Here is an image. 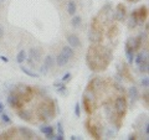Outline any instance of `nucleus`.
I'll return each instance as SVG.
<instances>
[{"mask_svg":"<svg viewBox=\"0 0 149 140\" xmlns=\"http://www.w3.org/2000/svg\"><path fill=\"white\" fill-rule=\"evenodd\" d=\"M137 139V134H129L128 140H136Z\"/></svg>","mask_w":149,"mask_h":140,"instance_id":"nucleus-37","label":"nucleus"},{"mask_svg":"<svg viewBox=\"0 0 149 140\" xmlns=\"http://www.w3.org/2000/svg\"><path fill=\"white\" fill-rule=\"evenodd\" d=\"M111 8H112V6H111V4H107L106 6H103V9H102V11H103V12H108Z\"/></svg>","mask_w":149,"mask_h":140,"instance_id":"nucleus-36","label":"nucleus"},{"mask_svg":"<svg viewBox=\"0 0 149 140\" xmlns=\"http://www.w3.org/2000/svg\"><path fill=\"white\" fill-rule=\"evenodd\" d=\"M4 36V27L0 25V39H1V37Z\"/></svg>","mask_w":149,"mask_h":140,"instance_id":"nucleus-38","label":"nucleus"},{"mask_svg":"<svg viewBox=\"0 0 149 140\" xmlns=\"http://www.w3.org/2000/svg\"><path fill=\"white\" fill-rule=\"evenodd\" d=\"M29 58H31L34 62H37L41 58V50L36 49V47L30 49V51H29Z\"/></svg>","mask_w":149,"mask_h":140,"instance_id":"nucleus-8","label":"nucleus"},{"mask_svg":"<svg viewBox=\"0 0 149 140\" xmlns=\"http://www.w3.org/2000/svg\"><path fill=\"white\" fill-rule=\"evenodd\" d=\"M86 127L88 128V132L91 133V135H92L93 138H96V139H100L101 138V135L97 133L96 127H91V125H90V120H87V122H86Z\"/></svg>","mask_w":149,"mask_h":140,"instance_id":"nucleus-15","label":"nucleus"},{"mask_svg":"<svg viewBox=\"0 0 149 140\" xmlns=\"http://www.w3.org/2000/svg\"><path fill=\"white\" fill-rule=\"evenodd\" d=\"M143 98L146 99V103H148V92H146V94L143 96Z\"/></svg>","mask_w":149,"mask_h":140,"instance_id":"nucleus-42","label":"nucleus"},{"mask_svg":"<svg viewBox=\"0 0 149 140\" xmlns=\"http://www.w3.org/2000/svg\"><path fill=\"white\" fill-rule=\"evenodd\" d=\"M137 66H138V68H139V72H142V73H147V72H148V68H149L148 61L141 62L139 64H137Z\"/></svg>","mask_w":149,"mask_h":140,"instance_id":"nucleus-22","label":"nucleus"},{"mask_svg":"<svg viewBox=\"0 0 149 140\" xmlns=\"http://www.w3.org/2000/svg\"><path fill=\"white\" fill-rule=\"evenodd\" d=\"M56 92H57L58 94H61V96H67V94H68L67 87L65 86V83H62L61 86H58V87H57V89H56Z\"/></svg>","mask_w":149,"mask_h":140,"instance_id":"nucleus-23","label":"nucleus"},{"mask_svg":"<svg viewBox=\"0 0 149 140\" xmlns=\"http://www.w3.org/2000/svg\"><path fill=\"white\" fill-rule=\"evenodd\" d=\"M114 110L116 114L119 119H122L125 115V110H127V100L124 97H118L114 102Z\"/></svg>","mask_w":149,"mask_h":140,"instance_id":"nucleus-2","label":"nucleus"},{"mask_svg":"<svg viewBox=\"0 0 149 140\" xmlns=\"http://www.w3.org/2000/svg\"><path fill=\"white\" fill-rule=\"evenodd\" d=\"M40 72L42 73V74H47V72H49V67H47V66H45V64H42V66L40 67Z\"/></svg>","mask_w":149,"mask_h":140,"instance_id":"nucleus-32","label":"nucleus"},{"mask_svg":"<svg viewBox=\"0 0 149 140\" xmlns=\"http://www.w3.org/2000/svg\"><path fill=\"white\" fill-rule=\"evenodd\" d=\"M44 64L45 66H47L49 68H51L55 64V57L52 55H47L45 57V60H44Z\"/></svg>","mask_w":149,"mask_h":140,"instance_id":"nucleus-17","label":"nucleus"},{"mask_svg":"<svg viewBox=\"0 0 149 140\" xmlns=\"http://www.w3.org/2000/svg\"><path fill=\"white\" fill-rule=\"evenodd\" d=\"M88 39H90V41L92 44H97V42H100V41L102 40V35H101L100 31L92 29L90 31V34H88Z\"/></svg>","mask_w":149,"mask_h":140,"instance_id":"nucleus-7","label":"nucleus"},{"mask_svg":"<svg viewBox=\"0 0 149 140\" xmlns=\"http://www.w3.org/2000/svg\"><path fill=\"white\" fill-rule=\"evenodd\" d=\"M61 53H63L65 56H66V57L71 58L72 56H73V49L71 47V46H65V47H62Z\"/></svg>","mask_w":149,"mask_h":140,"instance_id":"nucleus-19","label":"nucleus"},{"mask_svg":"<svg viewBox=\"0 0 149 140\" xmlns=\"http://www.w3.org/2000/svg\"><path fill=\"white\" fill-rule=\"evenodd\" d=\"M70 79H71V73H66L65 76L62 77V79H61V82H63V83H66V82H68Z\"/></svg>","mask_w":149,"mask_h":140,"instance_id":"nucleus-31","label":"nucleus"},{"mask_svg":"<svg viewBox=\"0 0 149 140\" xmlns=\"http://www.w3.org/2000/svg\"><path fill=\"white\" fill-rule=\"evenodd\" d=\"M81 22H82V19H81V16L73 15L72 20H71V25H72L73 27H78V26L81 25Z\"/></svg>","mask_w":149,"mask_h":140,"instance_id":"nucleus-25","label":"nucleus"},{"mask_svg":"<svg viewBox=\"0 0 149 140\" xmlns=\"http://www.w3.org/2000/svg\"><path fill=\"white\" fill-rule=\"evenodd\" d=\"M141 83H142V86H143L144 88H148V87H149V78H148V77H144V78H142Z\"/></svg>","mask_w":149,"mask_h":140,"instance_id":"nucleus-28","label":"nucleus"},{"mask_svg":"<svg viewBox=\"0 0 149 140\" xmlns=\"http://www.w3.org/2000/svg\"><path fill=\"white\" fill-rule=\"evenodd\" d=\"M1 120H3V123H5V124H10L11 123V120H10V118H9V115L5 114V113L1 114Z\"/></svg>","mask_w":149,"mask_h":140,"instance_id":"nucleus-27","label":"nucleus"},{"mask_svg":"<svg viewBox=\"0 0 149 140\" xmlns=\"http://www.w3.org/2000/svg\"><path fill=\"white\" fill-rule=\"evenodd\" d=\"M68 61H70V58L68 57H66L63 53H60V55H57V57L55 58V62H56V64H57L58 67H63V66H66V64L68 63Z\"/></svg>","mask_w":149,"mask_h":140,"instance_id":"nucleus-9","label":"nucleus"},{"mask_svg":"<svg viewBox=\"0 0 149 140\" xmlns=\"http://www.w3.org/2000/svg\"><path fill=\"white\" fill-rule=\"evenodd\" d=\"M129 1H134V3H136V1H138V0H129Z\"/></svg>","mask_w":149,"mask_h":140,"instance_id":"nucleus-43","label":"nucleus"},{"mask_svg":"<svg viewBox=\"0 0 149 140\" xmlns=\"http://www.w3.org/2000/svg\"><path fill=\"white\" fill-rule=\"evenodd\" d=\"M101 83H102V79L101 78H95V79H92V81L90 82V85H88L87 87V89H90V91H95V89H98V88L101 87Z\"/></svg>","mask_w":149,"mask_h":140,"instance_id":"nucleus-12","label":"nucleus"},{"mask_svg":"<svg viewBox=\"0 0 149 140\" xmlns=\"http://www.w3.org/2000/svg\"><path fill=\"white\" fill-rule=\"evenodd\" d=\"M143 129H144V132H146V135H147V138H148V135H149V124H148V122H146Z\"/></svg>","mask_w":149,"mask_h":140,"instance_id":"nucleus-34","label":"nucleus"},{"mask_svg":"<svg viewBox=\"0 0 149 140\" xmlns=\"http://www.w3.org/2000/svg\"><path fill=\"white\" fill-rule=\"evenodd\" d=\"M128 96H129V98L132 100H136L138 98V89H137V87H130L128 89Z\"/></svg>","mask_w":149,"mask_h":140,"instance_id":"nucleus-18","label":"nucleus"},{"mask_svg":"<svg viewBox=\"0 0 149 140\" xmlns=\"http://www.w3.org/2000/svg\"><path fill=\"white\" fill-rule=\"evenodd\" d=\"M0 58H1L3 62H9V60H8L6 57H4V56H0Z\"/></svg>","mask_w":149,"mask_h":140,"instance_id":"nucleus-41","label":"nucleus"},{"mask_svg":"<svg viewBox=\"0 0 149 140\" xmlns=\"http://www.w3.org/2000/svg\"><path fill=\"white\" fill-rule=\"evenodd\" d=\"M71 140H81L80 137H77V135H72L71 137Z\"/></svg>","mask_w":149,"mask_h":140,"instance_id":"nucleus-39","label":"nucleus"},{"mask_svg":"<svg viewBox=\"0 0 149 140\" xmlns=\"http://www.w3.org/2000/svg\"><path fill=\"white\" fill-rule=\"evenodd\" d=\"M67 42H68V45L71 46L72 49H78V47H81V41H80V39H78V36H76L74 34L68 35Z\"/></svg>","mask_w":149,"mask_h":140,"instance_id":"nucleus-6","label":"nucleus"},{"mask_svg":"<svg viewBox=\"0 0 149 140\" xmlns=\"http://www.w3.org/2000/svg\"><path fill=\"white\" fill-rule=\"evenodd\" d=\"M125 56H127L129 63H133V62H134V52H133V51L125 50Z\"/></svg>","mask_w":149,"mask_h":140,"instance_id":"nucleus-26","label":"nucleus"},{"mask_svg":"<svg viewBox=\"0 0 149 140\" xmlns=\"http://www.w3.org/2000/svg\"><path fill=\"white\" fill-rule=\"evenodd\" d=\"M17 115L20 116V119L25 120V122H30V120H31V114H30V112L26 110V109H20V110L17 112Z\"/></svg>","mask_w":149,"mask_h":140,"instance_id":"nucleus-13","label":"nucleus"},{"mask_svg":"<svg viewBox=\"0 0 149 140\" xmlns=\"http://www.w3.org/2000/svg\"><path fill=\"white\" fill-rule=\"evenodd\" d=\"M19 133H20L21 137L25 138V139H34L36 137L35 133L32 132L30 128H26V127H19Z\"/></svg>","mask_w":149,"mask_h":140,"instance_id":"nucleus-5","label":"nucleus"},{"mask_svg":"<svg viewBox=\"0 0 149 140\" xmlns=\"http://www.w3.org/2000/svg\"><path fill=\"white\" fill-rule=\"evenodd\" d=\"M125 17V8L123 4H118L114 11V19L118 21H123Z\"/></svg>","mask_w":149,"mask_h":140,"instance_id":"nucleus-4","label":"nucleus"},{"mask_svg":"<svg viewBox=\"0 0 149 140\" xmlns=\"http://www.w3.org/2000/svg\"><path fill=\"white\" fill-rule=\"evenodd\" d=\"M54 139H56V140H63L65 137H63L62 134H55L54 135Z\"/></svg>","mask_w":149,"mask_h":140,"instance_id":"nucleus-35","label":"nucleus"},{"mask_svg":"<svg viewBox=\"0 0 149 140\" xmlns=\"http://www.w3.org/2000/svg\"><path fill=\"white\" fill-rule=\"evenodd\" d=\"M1 1H5V0H0V3H1Z\"/></svg>","mask_w":149,"mask_h":140,"instance_id":"nucleus-44","label":"nucleus"},{"mask_svg":"<svg viewBox=\"0 0 149 140\" xmlns=\"http://www.w3.org/2000/svg\"><path fill=\"white\" fill-rule=\"evenodd\" d=\"M4 109H5V107H4V104L1 103V102H0V113H3Z\"/></svg>","mask_w":149,"mask_h":140,"instance_id":"nucleus-40","label":"nucleus"},{"mask_svg":"<svg viewBox=\"0 0 149 140\" xmlns=\"http://www.w3.org/2000/svg\"><path fill=\"white\" fill-rule=\"evenodd\" d=\"M39 115L41 120L44 122H47V120H51V118H54L55 112H54V102H50V104H42L40 107L39 110Z\"/></svg>","mask_w":149,"mask_h":140,"instance_id":"nucleus-1","label":"nucleus"},{"mask_svg":"<svg viewBox=\"0 0 149 140\" xmlns=\"http://www.w3.org/2000/svg\"><path fill=\"white\" fill-rule=\"evenodd\" d=\"M40 132L42 133V134H45V135H47V134L54 133L55 132V128L51 127V125H42V127H40Z\"/></svg>","mask_w":149,"mask_h":140,"instance_id":"nucleus-20","label":"nucleus"},{"mask_svg":"<svg viewBox=\"0 0 149 140\" xmlns=\"http://www.w3.org/2000/svg\"><path fill=\"white\" fill-rule=\"evenodd\" d=\"M76 3H74V0H70L68 4H67V12L70 14V15H74V12H76Z\"/></svg>","mask_w":149,"mask_h":140,"instance_id":"nucleus-16","label":"nucleus"},{"mask_svg":"<svg viewBox=\"0 0 149 140\" xmlns=\"http://www.w3.org/2000/svg\"><path fill=\"white\" fill-rule=\"evenodd\" d=\"M20 69H21V71L24 72L25 74H27V76H29V77H32V78H39V77H40L37 73H35V72H31L30 69H29V68H26V67H20Z\"/></svg>","mask_w":149,"mask_h":140,"instance_id":"nucleus-24","label":"nucleus"},{"mask_svg":"<svg viewBox=\"0 0 149 140\" xmlns=\"http://www.w3.org/2000/svg\"><path fill=\"white\" fill-rule=\"evenodd\" d=\"M74 114H76L77 118H80V116H81V109H80V104H78V103L74 105Z\"/></svg>","mask_w":149,"mask_h":140,"instance_id":"nucleus-29","label":"nucleus"},{"mask_svg":"<svg viewBox=\"0 0 149 140\" xmlns=\"http://www.w3.org/2000/svg\"><path fill=\"white\" fill-rule=\"evenodd\" d=\"M147 6H142V8H139L137 9V15H138V20L139 21H144L147 19Z\"/></svg>","mask_w":149,"mask_h":140,"instance_id":"nucleus-14","label":"nucleus"},{"mask_svg":"<svg viewBox=\"0 0 149 140\" xmlns=\"http://www.w3.org/2000/svg\"><path fill=\"white\" fill-rule=\"evenodd\" d=\"M138 15H137V10H134L130 15V19L128 20V27L129 29H134L137 25H138Z\"/></svg>","mask_w":149,"mask_h":140,"instance_id":"nucleus-10","label":"nucleus"},{"mask_svg":"<svg viewBox=\"0 0 149 140\" xmlns=\"http://www.w3.org/2000/svg\"><path fill=\"white\" fill-rule=\"evenodd\" d=\"M144 61H148V51H142V52H139L136 58H134V62H136V64H139L141 62H144Z\"/></svg>","mask_w":149,"mask_h":140,"instance_id":"nucleus-11","label":"nucleus"},{"mask_svg":"<svg viewBox=\"0 0 149 140\" xmlns=\"http://www.w3.org/2000/svg\"><path fill=\"white\" fill-rule=\"evenodd\" d=\"M26 57H27V55H26V52H25V50H21L20 52L17 53V56H16V61H17V63H22L26 60Z\"/></svg>","mask_w":149,"mask_h":140,"instance_id":"nucleus-21","label":"nucleus"},{"mask_svg":"<svg viewBox=\"0 0 149 140\" xmlns=\"http://www.w3.org/2000/svg\"><path fill=\"white\" fill-rule=\"evenodd\" d=\"M21 98L19 97L15 92L10 93V94L8 96V103L10 107H13V108H20L21 107Z\"/></svg>","mask_w":149,"mask_h":140,"instance_id":"nucleus-3","label":"nucleus"},{"mask_svg":"<svg viewBox=\"0 0 149 140\" xmlns=\"http://www.w3.org/2000/svg\"><path fill=\"white\" fill-rule=\"evenodd\" d=\"M57 133H58V134H62V135H63V133H65L63 125H62L61 122H58V123H57Z\"/></svg>","mask_w":149,"mask_h":140,"instance_id":"nucleus-30","label":"nucleus"},{"mask_svg":"<svg viewBox=\"0 0 149 140\" xmlns=\"http://www.w3.org/2000/svg\"><path fill=\"white\" fill-rule=\"evenodd\" d=\"M114 87H116V88H117V89H118L119 92H124V88H123L122 86H120V85H119V83H118V82H114Z\"/></svg>","mask_w":149,"mask_h":140,"instance_id":"nucleus-33","label":"nucleus"}]
</instances>
